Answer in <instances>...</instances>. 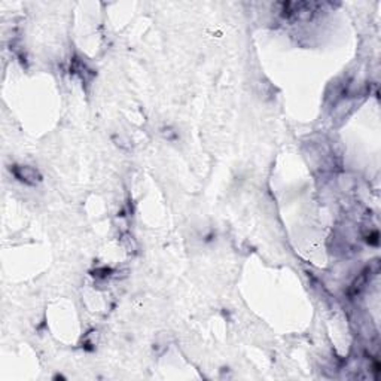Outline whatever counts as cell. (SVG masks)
Segmentation results:
<instances>
[{"instance_id": "6da1fadb", "label": "cell", "mask_w": 381, "mask_h": 381, "mask_svg": "<svg viewBox=\"0 0 381 381\" xmlns=\"http://www.w3.org/2000/svg\"><path fill=\"white\" fill-rule=\"evenodd\" d=\"M15 176L18 177L19 180L25 182V183H36L38 180H40V176L36 170H33L32 167H17L15 170Z\"/></svg>"}]
</instances>
